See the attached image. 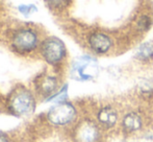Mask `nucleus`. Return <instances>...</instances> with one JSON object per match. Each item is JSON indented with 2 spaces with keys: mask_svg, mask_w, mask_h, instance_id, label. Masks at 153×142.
<instances>
[{
  "mask_svg": "<svg viewBox=\"0 0 153 142\" xmlns=\"http://www.w3.org/2000/svg\"><path fill=\"white\" fill-rule=\"evenodd\" d=\"M143 117L134 111H130L126 113L121 119L122 132L127 135H132L137 133L143 129Z\"/></svg>",
  "mask_w": 153,
  "mask_h": 142,
  "instance_id": "obj_10",
  "label": "nucleus"
},
{
  "mask_svg": "<svg viewBox=\"0 0 153 142\" xmlns=\"http://www.w3.org/2000/svg\"><path fill=\"white\" fill-rule=\"evenodd\" d=\"M97 122L105 130L114 129L119 122V113L113 106L101 107L97 112Z\"/></svg>",
  "mask_w": 153,
  "mask_h": 142,
  "instance_id": "obj_9",
  "label": "nucleus"
},
{
  "mask_svg": "<svg viewBox=\"0 0 153 142\" xmlns=\"http://www.w3.org/2000/svg\"><path fill=\"white\" fill-rule=\"evenodd\" d=\"M8 110L16 116H28L36 109L33 94L25 87H18L10 93L7 100Z\"/></svg>",
  "mask_w": 153,
  "mask_h": 142,
  "instance_id": "obj_1",
  "label": "nucleus"
},
{
  "mask_svg": "<svg viewBox=\"0 0 153 142\" xmlns=\"http://www.w3.org/2000/svg\"><path fill=\"white\" fill-rule=\"evenodd\" d=\"M102 139V128L92 119H83L74 131L75 142H100Z\"/></svg>",
  "mask_w": 153,
  "mask_h": 142,
  "instance_id": "obj_5",
  "label": "nucleus"
},
{
  "mask_svg": "<svg viewBox=\"0 0 153 142\" xmlns=\"http://www.w3.org/2000/svg\"><path fill=\"white\" fill-rule=\"evenodd\" d=\"M77 117V110L73 104L62 102L54 105L49 109L47 119L51 124L56 126H66L75 121Z\"/></svg>",
  "mask_w": 153,
  "mask_h": 142,
  "instance_id": "obj_4",
  "label": "nucleus"
},
{
  "mask_svg": "<svg viewBox=\"0 0 153 142\" xmlns=\"http://www.w3.org/2000/svg\"><path fill=\"white\" fill-rule=\"evenodd\" d=\"M88 44L94 53L105 55L113 47V39L102 31H95L88 38Z\"/></svg>",
  "mask_w": 153,
  "mask_h": 142,
  "instance_id": "obj_7",
  "label": "nucleus"
},
{
  "mask_svg": "<svg viewBox=\"0 0 153 142\" xmlns=\"http://www.w3.org/2000/svg\"><path fill=\"white\" fill-rule=\"evenodd\" d=\"M97 72V62L90 55H82L75 60L71 69V75L74 79L81 81L94 78Z\"/></svg>",
  "mask_w": 153,
  "mask_h": 142,
  "instance_id": "obj_6",
  "label": "nucleus"
},
{
  "mask_svg": "<svg viewBox=\"0 0 153 142\" xmlns=\"http://www.w3.org/2000/svg\"><path fill=\"white\" fill-rule=\"evenodd\" d=\"M67 96H68V85H65V86H62L59 91L55 92L52 96L47 98L46 100L47 102H56V104H59V102H66Z\"/></svg>",
  "mask_w": 153,
  "mask_h": 142,
  "instance_id": "obj_14",
  "label": "nucleus"
},
{
  "mask_svg": "<svg viewBox=\"0 0 153 142\" xmlns=\"http://www.w3.org/2000/svg\"><path fill=\"white\" fill-rule=\"evenodd\" d=\"M12 47L20 55H27L40 46V38L36 31L30 27H22L13 34L10 40Z\"/></svg>",
  "mask_w": 153,
  "mask_h": 142,
  "instance_id": "obj_2",
  "label": "nucleus"
},
{
  "mask_svg": "<svg viewBox=\"0 0 153 142\" xmlns=\"http://www.w3.org/2000/svg\"><path fill=\"white\" fill-rule=\"evenodd\" d=\"M152 26V19L150 16L146 14H143L137 19L135 22V27L140 33H146L148 31Z\"/></svg>",
  "mask_w": 153,
  "mask_h": 142,
  "instance_id": "obj_12",
  "label": "nucleus"
},
{
  "mask_svg": "<svg viewBox=\"0 0 153 142\" xmlns=\"http://www.w3.org/2000/svg\"><path fill=\"white\" fill-rule=\"evenodd\" d=\"M34 86L40 95L48 98L59 91V79L53 75L43 74L36 78Z\"/></svg>",
  "mask_w": 153,
  "mask_h": 142,
  "instance_id": "obj_8",
  "label": "nucleus"
},
{
  "mask_svg": "<svg viewBox=\"0 0 153 142\" xmlns=\"http://www.w3.org/2000/svg\"><path fill=\"white\" fill-rule=\"evenodd\" d=\"M0 142H10V140H8V137L2 132H0Z\"/></svg>",
  "mask_w": 153,
  "mask_h": 142,
  "instance_id": "obj_17",
  "label": "nucleus"
},
{
  "mask_svg": "<svg viewBox=\"0 0 153 142\" xmlns=\"http://www.w3.org/2000/svg\"><path fill=\"white\" fill-rule=\"evenodd\" d=\"M40 52L43 59L50 65H59L67 57L65 43L56 37H48L40 44Z\"/></svg>",
  "mask_w": 153,
  "mask_h": 142,
  "instance_id": "obj_3",
  "label": "nucleus"
},
{
  "mask_svg": "<svg viewBox=\"0 0 153 142\" xmlns=\"http://www.w3.org/2000/svg\"><path fill=\"white\" fill-rule=\"evenodd\" d=\"M135 59L143 63L153 60V41H148L141 44L135 50Z\"/></svg>",
  "mask_w": 153,
  "mask_h": 142,
  "instance_id": "obj_11",
  "label": "nucleus"
},
{
  "mask_svg": "<svg viewBox=\"0 0 153 142\" xmlns=\"http://www.w3.org/2000/svg\"><path fill=\"white\" fill-rule=\"evenodd\" d=\"M139 89L143 94L153 93V81H147V79H145L143 83L140 84Z\"/></svg>",
  "mask_w": 153,
  "mask_h": 142,
  "instance_id": "obj_15",
  "label": "nucleus"
},
{
  "mask_svg": "<svg viewBox=\"0 0 153 142\" xmlns=\"http://www.w3.org/2000/svg\"><path fill=\"white\" fill-rule=\"evenodd\" d=\"M19 12L21 13L24 16H29V15L33 14V13L36 12V6L33 5V4H23V5H20L18 7Z\"/></svg>",
  "mask_w": 153,
  "mask_h": 142,
  "instance_id": "obj_16",
  "label": "nucleus"
},
{
  "mask_svg": "<svg viewBox=\"0 0 153 142\" xmlns=\"http://www.w3.org/2000/svg\"><path fill=\"white\" fill-rule=\"evenodd\" d=\"M44 1L50 10L61 12L68 7L71 0H44Z\"/></svg>",
  "mask_w": 153,
  "mask_h": 142,
  "instance_id": "obj_13",
  "label": "nucleus"
}]
</instances>
